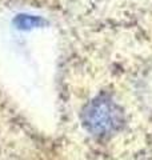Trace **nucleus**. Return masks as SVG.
Masks as SVG:
<instances>
[]
</instances>
